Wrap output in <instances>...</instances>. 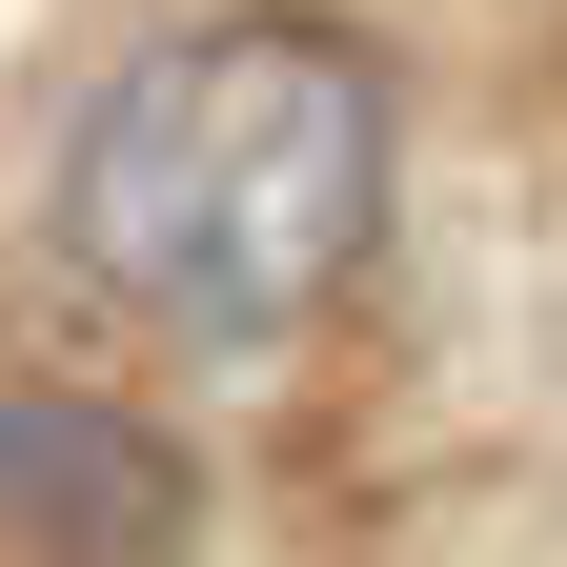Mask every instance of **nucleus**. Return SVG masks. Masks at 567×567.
<instances>
[{
  "instance_id": "nucleus-1",
  "label": "nucleus",
  "mask_w": 567,
  "mask_h": 567,
  "mask_svg": "<svg viewBox=\"0 0 567 567\" xmlns=\"http://www.w3.org/2000/svg\"><path fill=\"white\" fill-rule=\"evenodd\" d=\"M385 203H405V102L305 0L163 21L61 142V264L183 344H284L305 305H344Z\"/></svg>"
},
{
  "instance_id": "nucleus-2",
  "label": "nucleus",
  "mask_w": 567,
  "mask_h": 567,
  "mask_svg": "<svg viewBox=\"0 0 567 567\" xmlns=\"http://www.w3.org/2000/svg\"><path fill=\"white\" fill-rule=\"evenodd\" d=\"M0 567H183V446L122 405L0 385Z\"/></svg>"
}]
</instances>
